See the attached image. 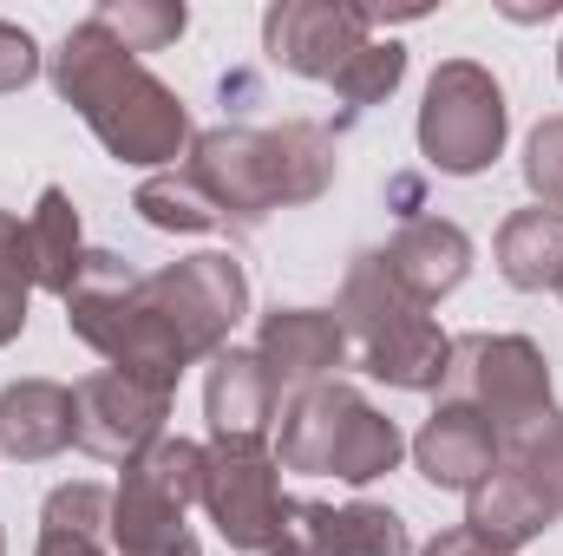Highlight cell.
I'll return each instance as SVG.
<instances>
[{
    "mask_svg": "<svg viewBox=\"0 0 563 556\" xmlns=\"http://www.w3.org/2000/svg\"><path fill=\"white\" fill-rule=\"evenodd\" d=\"M203 413H210V438H223V445H269L282 400L263 374V360H256V347H223L210 360Z\"/></svg>",
    "mask_w": 563,
    "mask_h": 556,
    "instance_id": "cell-11",
    "label": "cell"
},
{
    "mask_svg": "<svg viewBox=\"0 0 563 556\" xmlns=\"http://www.w3.org/2000/svg\"><path fill=\"white\" fill-rule=\"evenodd\" d=\"M33 73H40V46H33V33L13 26V20H0V92L33 86Z\"/></svg>",
    "mask_w": 563,
    "mask_h": 556,
    "instance_id": "cell-27",
    "label": "cell"
},
{
    "mask_svg": "<svg viewBox=\"0 0 563 556\" xmlns=\"http://www.w3.org/2000/svg\"><path fill=\"white\" fill-rule=\"evenodd\" d=\"M210 524L223 531L230 551H276L288 537V498H282V465L269 445H223L210 438V458H203V498Z\"/></svg>",
    "mask_w": 563,
    "mask_h": 556,
    "instance_id": "cell-7",
    "label": "cell"
},
{
    "mask_svg": "<svg viewBox=\"0 0 563 556\" xmlns=\"http://www.w3.org/2000/svg\"><path fill=\"white\" fill-rule=\"evenodd\" d=\"M263 556H321V551H314L308 537H295V531H288V537H282L276 551H263Z\"/></svg>",
    "mask_w": 563,
    "mask_h": 556,
    "instance_id": "cell-30",
    "label": "cell"
},
{
    "mask_svg": "<svg viewBox=\"0 0 563 556\" xmlns=\"http://www.w3.org/2000/svg\"><path fill=\"white\" fill-rule=\"evenodd\" d=\"M53 92L92 125V138L106 144L119 164H132V170H164V164H177L190 151L184 99L144 66L139 53H125L99 20H79L59 40Z\"/></svg>",
    "mask_w": 563,
    "mask_h": 556,
    "instance_id": "cell-1",
    "label": "cell"
},
{
    "mask_svg": "<svg viewBox=\"0 0 563 556\" xmlns=\"http://www.w3.org/2000/svg\"><path fill=\"white\" fill-rule=\"evenodd\" d=\"M374 40V7L354 0H282L263 13V53L295 79H334Z\"/></svg>",
    "mask_w": 563,
    "mask_h": 556,
    "instance_id": "cell-9",
    "label": "cell"
},
{
    "mask_svg": "<svg viewBox=\"0 0 563 556\" xmlns=\"http://www.w3.org/2000/svg\"><path fill=\"white\" fill-rule=\"evenodd\" d=\"M288 531L308 537L321 556H413V537H407V518L394 504H314L301 498L288 511Z\"/></svg>",
    "mask_w": 563,
    "mask_h": 556,
    "instance_id": "cell-14",
    "label": "cell"
},
{
    "mask_svg": "<svg viewBox=\"0 0 563 556\" xmlns=\"http://www.w3.org/2000/svg\"><path fill=\"white\" fill-rule=\"evenodd\" d=\"M33 556H112L106 544H92V537H66V531H40V551Z\"/></svg>",
    "mask_w": 563,
    "mask_h": 556,
    "instance_id": "cell-29",
    "label": "cell"
},
{
    "mask_svg": "<svg viewBox=\"0 0 563 556\" xmlns=\"http://www.w3.org/2000/svg\"><path fill=\"white\" fill-rule=\"evenodd\" d=\"M400 79H407V46H400V40H367L328 86H334V99H341L347 112H367V105L394 99Z\"/></svg>",
    "mask_w": 563,
    "mask_h": 556,
    "instance_id": "cell-21",
    "label": "cell"
},
{
    "mask_svg": "<svg viewBox=\"0 0 563 556\" xmlns=\"http://www.w3.org/2000/svg\"><path fill=\"white\" fill-rule=\"evenodd\" d=\"M170 400L164 387H144L132 374L106 367V374H86L73 387V445L106 458V465H132L144 445L164 438V419H170Z\"/></svg>",
    "mask_w": 563,
    "mask_h": 556,
    "instance_id": "cell-8",
    "label": "cell"
},
{
    "mask_svg": "<svg viewBox=\"0 0 563 556\" xmlns=\"http://www.w3.org/2000/svg\"><path fill=\"white\" fill-rule=\"evenodd\" d=\"M551 524H558L551 498L525 471H511L505 458H498V471L478 491H465V531H478L485 544H498V551H511V556L525 551V544H538Z\"/></svg>",
    "mask_w": 563,
    "mask_h": 556,
    "instance_id": "cell-15",
    "label": "cell"
},
{
    "mask_svg": "<svg viewBox=\"0 0 563 556\" xmlns=\"http://www.w3.org/2000/svg\"><path fill=\"white\" fill-rule=\"evenodd\" d=\"M132 210H139L151 230H164V236H210V230H223L217 203L203 197V184H197L184 164H177V170L144 177L139 197H132Z\"/></svg>",
    "mask_w": 563,
    "mask_h": 556,
    "instance_id": "cell-20",
    "label": "cell"
},
{
    "mask_svg": "<svg viewBox=\"0 0 563 556\" xmlns=\"http://www.w3.org/2000/svg\"><path fill=\"white\" fill-rule=\"evenodd\" d=\"M498 276L525 294L563 288V216L558 210H511L498 230Z\"/></svg>",
    "mask_w": 563,
    "mask_h": 556,
    "instance_id": "cell-18",
    "label": "cell"
},
{
    "mask_svg": "<svg viewBox=\"0 0 563 556\" xmlns=\"http://www.w3.org/2000/svg\"><path fill=\"white\" fill-rule=\"evenodd\" d=\"M334 132L314 119H288L276 132H250V125H217L203 138H190L184 170L203 184V197L217 203L230 236L263 230L276 210L314 203L334 184Z\"/></svg>",
    "mask_w": 563,
    "mask_h": 556,
    "instance_id": "cell-2",
    "label": "cell"
},
{
    "mask_svg": "<svg viewBox=\"0 0 563 556\" xmlns=\"http://www.w3.org/2000/svg\"><path fill=\"white\" fill-rule=\"evenodd\" d=\"M106 524H112L106 485H59L40 511V531H66V537H92V544H106Z\"/></svg>",
    "mask_w": 563,
    "mask_h": 556,
    "instance_id": "cell-25",
    "label": "cell"
},
{
    "mask_svg": "<svg viewBox=\"0 0 563 556\" xmlns=\"http://www.w3.org/2000/svg\"><path fill=\"white\" fill-rule=\"evenodd\" d=\"M511 132V105L505 86L478 66V59H445L426 79V105H420V151L439 177H478L498 164Z\"/></svg>",
    "mask_w": 563,
    "mask_h": 556,
    "instance_id": "cell-6",
    "label": "cell"
},
{
    "mask_svg": "<svg viewBox=\"0 0 563 556\" xmlns=\"http://www.w3.org/2000/svg\"><path fill=\"white\" fill-rule=\"evenodd\" d=\"M511 471H525L544 498H551V511L563 518V413L551 419V425H538V432H525L518 445H505L498 452Z\"/></svg>",
    "mask_w": 563,
    "mask_h": 556,
    "instance_id": "cell-24",
    "label": "cell"
},
{
    "mask_svg": "<svg viewBox=\"0 0 563 556\" xmlns=\"http://www.w3.org/2000/svg\"><path fill=\"white\" fill-rule=\"evenodd\" d=\"M256 360H263L276 400L288 407L295 393L334 380L354 360V347H347V327H341L334 308H276L256 327Z\"/></svg>",
    "mask_w": 563,
    "mask_h": 556,
    "instance_id": "cell-10",
    "label": "cell"
},
{
    "mask_svg": "<svg viewBox=\"0 0 563 556\" xmlns=\"http://www.w3.org/2000/svg\"><path fill=\"white\" fill-rule=\"evenodd\" d=\"M0 556H7V531H0Z\"/></svg>",
    "mask_w": 563,
    "mask_h": 556,
    "instance_id": "cell-31",
    "label": "cell"
},
{
    "mask_svg": "<svg viewBox=\"0 0 563 556\" xmlns=\"http://www.w3.org/2000/svg\"><path fill=\"white\" fill-rule=\"evenodd\" d=\"M413 465H420L426 485H439V491H478L498 471V432L472 407L439 400V413L426 419L420 438H413Z\"/></svg>",
    "mask_w": 563,
    "mask_h": 556,
    "instance_id": "cell-13",
    "label": "cell"
},
{
    "mask_svg": "<svg viewBox=\"0 0 563 556\" xmlns=\"http://www.w3.org/2000/svg\"><path fill=\"white\" fill-rule=\"evenodd\" d=\"M420 556H511V551H498V544H485L478 531H465V524H459V531H439Z\"/></svg>",
    "mask_w": 563,
    "mask_h": 556,
    "instance_id": "cell-28",
    "label": "cell"
},
{
    "mask_svg": "<svg viewBox=\"0 0 563 556\" xmlns=\"http://www.w3.org/2000/svg\"><path fill=\"white\" fill-rule=\"evenodd\" d=\"M558 73H563V46H558Z\"/></svg>",
    "mask_w": 563,
    "mask_h": 556,
    "instance_id": "cell-32",
    "label": "cell"
},
{
    "mask_svg": "<svg viewBox=\"0 0 563 556\" xmlns=\"http://www.w3.org/2000/svg\"><path fill=\"white\" fill-rule=\"evenodd\" d=\"M439 393H445L452 407H472V413L485 419V425L498 432V452L558 419L551 360H544V347L525 341V334H459L452 354H445Z\"/></svg>",
    "mask_w": 563,
    "mask_h": 556,
    "instance_id": "cell-5",
    "label": "cell"
},
{
    "mask_svg": "<svg viewBox=\"0 0 563 556\" xmlns=\"http://www.w3.org/2000/svg\"><path fill=\"white\" fill-rule=\"evenodd\" d=\"M73 445V387L59 380H13L0 387V452L20 465L59 458Z\"/></svg>",
    "mask_w": 563,
    "mask_h": 556,
    "instance_id": "cell-16",
    "label": "cell"
},
{
    "mask_svg": "<svg viewBox=\"0 0 563 556\" xmlns=\"http://www.w3.org/2000/svg\"><path fill=\"white\" fill-rule=\"evenodd\" d=\"M380 263L420 308H432L472 276V236L459 223H445V216H407L400 236L380 249Z\"/></svg>",
    "mask_w": 563,
    "mask_h": 556,
    "instance_id": "cell-12",
    "label": "cell"
},
{
    "mask_svg": "<svg viewBox=\"0 0 563 556\" xmlns=\"http://www.w3.org/2000/svg\"><path fill=\"white\" fill-rule=\"evenodd\" d=\"M525 190L538 197V210L563 216V119H544L525 138Z\"/></svg>",
    "mask_w": 563,
    "mask_h": 556,
    "instance_id": "cell-26",
    "label": "cell"
},
{
    "mask_svg": "<svg viewBox=\"0 0 563 556\" xmlns=\"http://www.w3.org/2000/svg\"><path fill=\"white\" fill-rule=\"evenodd\" d=\"M106 551L112 556H203L190 524H184V504H170L164 491H151L144 478H119L112 491V524H106Z\"/></svg>",
    "mask_w": 563,
    "mask_h": 556,
    "instance_id": "cell-17",
    "label": "cell"
},
{
    "mask_svg": "<svg viewBox=\"0 0 563 556\" xmlns=\"http://www.w3.org/2000/svg\"><path fill=\"white\" fill-rule=\"evenodd\" d=\"M26 243H33V276H40V288L66 301L92 249H86V236H79V210H73V197H66L59 184L40 190V203H33V216H26Z\"/></svg>",
    "mask_w": 563,
    "mask_h": 556,
    "instance_id": "cell-19",
    "label": "cell"
},
{
    "mask_svg": "<svg viewBox=\"0 0 563 556\" xmlns=\"http://www.w3.org/2000/svg\"><path fill=\"white\" fill-rule=\"evenodd\" d=\"M92 20H99L125 53H164V46L184 40V26H190V13H184L177 0H106Z\"/></svg>",
    "mask_w": 563,
    "mask_h": 556,
    "instance_id": "cell-22",
    "label": "cell"
},
{
    "mask_svg": "<svg viewBox=\"0 0 563 556\" xmlns=\"http://www.w3.org/2000/svg\"><path fill=\"white\" fill-rule=\"evenodd\" d=\"M407 458L400 425L367 407L347 380H321L282 407L276 432V465L308 471V478H341V485H374Z\"/></svg>",
    "mask_w": 563,
    "mask_h": 556,
    "instance_id": "cell-4",
    "label": "cell"
},
{
    "mask_svg": "<svg viewBox=\"0 0 563 556\" xmlns=\"http://www.w3.org/2000/svg\"><path fill=\"white\" fill-rule=\"evenodd\" d=\"M341 327H347V347L361 360V374L400 387V393H432L445 380V354L452 341L439 334L432 308H420L400 281L387 276L380 249H361L347 263V281H341Z\"/></svg>",
    "mask_w": 563,
    "mask_h": 556,
    "instance_id": "cell-3",
    "label": "cell"
},
{
    "mask_svg": "<svg viewBox=\"0 0 563 556\" xmlns=\"http://www.w3.org/2000/svg\"><path fill=\"white\" fill-rule=\"evenodd\" d=\"M33 288H40V276H33V243H26V223H20L13 210H0V347H7V341H20Z\"/></svg>",
    "mask_w": 563,
    "mask_h": 556,
    "instance_id": "cell-23",
    "label": "cell"
}]
</instances>
